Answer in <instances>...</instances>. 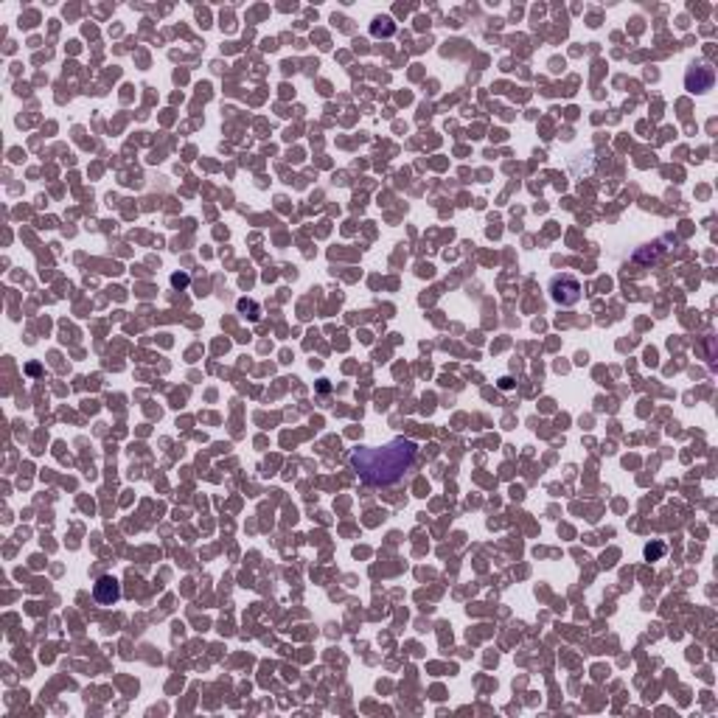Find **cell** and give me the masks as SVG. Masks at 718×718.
<instances>
[{"mask_svg": "<svg viewBox=\"0 0 718 718\" xmlns=\"http://www.w3.org/2000/svg\"><path fill=\"white\" fill-rule=\"evenodd\" d=\"M418 447L407 438H396L385 447H362L351 454V466L368 486H393L412 469Z\"/></svg>", "mask_w": 718, "mask_h": 718, "instance_id": "1", "label": "cell"}, {"mask_svg": "<svg viewBox=\"0 0 718 718\" xmlns=\"http://www.w3.org/2000/svg\"><path fill=\"white\" fill-rule=\"evenodd\" d=\"M550 298L561 306H576L581 301V283L573 275H556L550 281Z\"/></svg>", "mask_w": 718, "mask_h": 718, "instance_id": "2", "label": "cell"}, {"mask_svg": "<svg viewBox=\"0 0 718 718\" xmlns=\"http://www.w3.org/2000/svg\"><path fill=\"white\" fill-rule=\"evenodd\" d=\"M713 82H716V73H713V68H707V65H693V68L687 71V88L693 90V93L710 90L713 88Z\"/></svg>", "mask_w": 718, "mask_h": 718, "instance_id": "3", "label": "cell"}, {"mask_svg": "<svg viewBox=\"0 0 718 718\" xmlns=\"http://www.w3.org/2000/svg\"><path fill=\"white\" fill-rule=\"evenodd\" d=\"M93 595H95V600H98V603L113 606V603L121 598V586H118L115 578L104 576V578H98V581H95V586H93Z\"/></svg>", "mask_w": 718, "mask_h": 718, "instance_id": "4", "label": "cell"}, {"mask_svg": "<svg viewBox=\"0 0 718 718\" xmlns=\"http://www.w3.org/2000/svg\"><path fill=\"white\" fill-rule=\"evenodd\" d=\"M390 31H393V26L387 20H385V26H379V23L373 26V34H390Z\"/></svg>", "mask_w": 718, "mask_h": 718, "instance_id": "5", "label": "cell"}]
</instances>
